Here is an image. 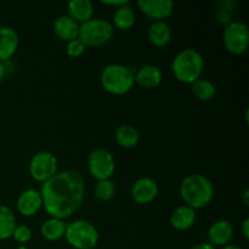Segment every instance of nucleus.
I'll return each instance as SVG.
<instances>
[{"label": "nucleus", "instance_id": "obj_1", "mask_svg": "<svg viewBox=\"0 0 249 249\" xmlns=\"http://www.w3.org/2000/svg\"><path fill=\"white\" fill-rule=\"evenodd\" d=\"M43 208L50 218H71L82 207L85 198V180L78 170L57 172L50 180L41 184Z\"/></svg>", "mask_w": 249, "mask_h": 249}, {"label": "nucleus", "instance_id": "obj_2", "mask_svg": "<svg viewBox=\"0 0 249 249\" xmlns=\"http://www.w3.org/2000/svg\"><path fill=\"white\" fill-rule=\"evenodd\" d=\"M180 197L192 209H201L211 204L214 198V186L203 174H191L182 179L179 187Z\"/></svg>", "mask_w": 249, "mask_h": 249}, {"label": "nucleus", "instance_id": "obj_3", "mask_svg": "<svg viewBox=\"0 0 249 249\" xmlns=\"http://www.w3.org/2000/svg\"><path fill=\"white\" fill-rule=\"evenodd\" d=\"M172 71L177 80L191 85L202 77L204 71L203 56L194 49H184L173 58Z\"/></svg>", "mask_w": 249, "mask_h": 249}, {"label": "nucleus", "instance_id": "obj_4", "mask_svg": "<svg viewBox=\"0 0 249 249\" xmlns=\"http://www.w3.org/2000/svg\"><path fill=\"white\" fill-rule=\"evenodd\" d=\"M100 82L108 94L116 96L128 94L135 84L133 70L121 63H111L106 66L100 75Z\"/></svg>", "mask_w": 249, "mask_h": 249}, {"label": "nucleus", "instance_id": "obj_5", "mask_svg": "<svg viewBox=\"0 0 249 249\" xmlns=\"http://www.w3.org/2000/svg\"><path fill=\"white\" fill-rule=\"evenodd\" d=\"M114 29L111 22L105 18H94L82 23L79 27L78 39L87 48H100L113 39Z\"/></svg>", "mask_w": 249, "mask_h": 249}, {"label": "nucleus", "instance_id": "obj_6", "mask_svg": "<svg viewBox=\"0 0 249 249\" xmlns=\"http://www.w3.org/2000/svg\"><path fill=\"white\" fill-rule=\"evenodd\" d=\"M65 238L74 249H94L99 243L100 235L90 221L78 219L67 224Z\"/></svg>", "mask_w": 249, "mask_h": 249}, {"label": "nucleus", "instance_id": "obj_7", "mask_svg": "<svg viewBox=\"0 0 249 249\" xmlns=\"http://www.w3.org/2000/svg\"><path fill=\"white\" fill-rule=\"evenodd\" d=\"M88 170L96 181L111 179L116 172L113 155L106 148H95L88 156Z\"/></svg>", "mask_w": 249, "mask_h": 249}, {"label": "nucleus", "instance_id": "obj_8", "mask_svg": "<svg viewBox=\"0 0 249 249\" xmlns=\"http://www.w3.org/2000/svg\"><path fill=\"white\" fill-rule=\"evenodd\" d=\"M223 41L226 51L232 55H242L249 46V29L241 21H232L225 26Z\"/></svg>", "mask_w": 249, "mask_h": 249}, {"label": "nucleus", "instance_id": "obj_9", "mask_svg": "<svg viewBox=\"0 0 249 249\" xmlns=\"http://www.w3.org/2000/svg\"><path fill=\"white\" fill-rule=\"evenodd\" d=\"M58 172V160L53 153L40 151L34 153L29 162V175L36 182L44 184Z\"/></svg>", "mask_w": 249, "mask_h": 249}, {"label": "nucleus", "instance_id": "obj_10", "mask_svg": "<svg viewBox=\"0 0 249 249\" xmlns=\"http://www.w3.org/2000/svg\"><path fill=\"white\" fill-rule=\"evenodd\" d=\"M158 192H160V187H158L156 180L147 177L140 178V179L136 180L130 190L133 201L135 203L141 204V206L155 201L158 196Z\"/></svg>", "mask_w": 249, "mask_h": 249}, {"label": "nucleus", "instance_id": "obj_11", "mask_svg": "<svg viewBox=\"0 0 249 249\" xmlns=\"http://www.w3.org/2000/svg\"><path fill=\"white\" fill-rule=\"evenodd\" d=\"M138 7L148 18L164 21L174 12V2L172 0H139Z\"/></svg>", "mask_w": 249, "mask_h": 249}, {"label": "nucleus", "instance_id": "obj_12", "mask_svg": "<svg viewBox=\"0 0 249 249\" xmlns=\"http://www.w3.org/2000/svg\"><path fill=\"white\" fill-rule=\"evenodd\" d=\"M16 208L17 212L26 218H31L38 214L39 211L43 208V198H41L40 191L36 189L24 190L17 197Z\"/></svg>", "mask_w": 249, "mask_h": 249}, {"label": "nucleus", "instance_id": "obj_13", "mask_svg": "<svg viewBox=\"0 0 249 249\" xmlns=\"http://www.w3.org/2000/svg\"><path fill=\"white\" fill-rule=\"evenodd\" d=\"M233 233H235V229L230 221L224 220V219L216 220L212 224L208 230V243H211L215 248H223L230 245Z\"/></svg>", "mask_w": 249, "mask_h": 249}, {"label": "nucleus", "instance_id": "obj_14", "mask_svg": "<svg viewBox=\"0 0 249 249\" xmlns=\"http://www.w3.org/2000/svg\"><path fill=\"white\" fill-rule=\"evenodd\" d=\"M163 80V73L156 65H145L134 73V82L143 89H156Z\"/></svg>", "mask_w": 249, "mask_h": 249}, {"label": "nucleus", "instance_id": "obj_15", "mask_svg": "<svg viewBox=\"0 0 249 249\" xmlns=\"http://www.w3.org/2000/svg\"><path fill=\"white\" fill-rule=\"evenodd\" d=\"M80 24L77 23L73 18H71L68 15H61L53 22V33L60 40L70 43L74 40L79 36Z\"/></svg>", "mask_w": 249, "mask_h": 249}, {"label": "nucleus", "instance_id": "obj_16", "mask_svg": "<svg viewBox=\"0 0 249 249\" xmlns=\"http://www.w3.org/2000/svg\"><path fill=\"white\" fill-rule=\"evenodd\" d=\"M19 38L11 27H0V62L9 61L18 49Z\"/></svg>", "mask_w": 249, "mask_h": 249}, {"label": "nucleus", "instance_id": "obj_17", "mask_svg": "<svg viewBox=\"0 0 249 249\" xmlns=\"http://www.w3.org/2000/svg\"><path fill=\"white\" fill-rule=\"evenodd\" d=\"M196 211L186 204L177 207L170 214V225L179 231H186L195 225Z\"/></svg>", "mask_w": 249, "mask_h": 249}, {"label": "nucleus", "instance_id": "obj_18", "mask_svg": "<svg viewBox=\"0 0 249 249\" xmlns=\"http://www.w3.org/2000/svg\"><path fill=\"white\" fill-rule=\"evenodd\" d=\"M147 38L148 41L157 48L167 46L172 40V28L165 21L152 22L148 27Z\"/></svg>", "mask_w": 249, "mask_h": 249}, {"label": "nucleus", "instance_id": "obj_19", "mask_svg": "<svg viewBox=\"0 0 249 249\" xmlns=\"http://www.w3.org/2000/svg\"><path fill=\"white\" fill-rule=\"evenodd\" d=\"M68 16L82 24L94 16V4L90 0H72L67 5Z\"/></svg>", "mask_w": 249, "mask_h": 249}, {"label": "nucleus", "instance_id": "obj_20", "mask_svg": "<svg viewBox=\"0 0 249 249\" xmlns=\"http://www.w3.org/2000/svg\"><path fill=\"white\" fill-rule=\"evenodd\" d=\"M114 138H116L117 143L121 146L122 148H126L130 150L138 146L140 142V133L135 126L130 125V124H122L116 129L114 133Z\"/></svg>", "mask_w": 249, "mask_h": 249}, {"label": "nucleus", "instance_id": "obj_21", "mask_svg": "<svg viewBox=\"0 0 249 249\" xmlns=\"http://www.w3.org/2000/svg\"><path fill=\"white\" fill-rule=\"evenodd\" d=\"M66 228H67V224L65 223V220L49 218L41 224L40 233L49 242H56V241H60L61 238L65 237Z\"/></svg>", "mask_w": 249, "mask_h": 249}, {"label": "nucleus", "instance_id": "obj_22", "mask_svg": "<svg viewBox=\"0 0 249 249\" xmlns=\"http://www.w3.org/2000/svg\"><path fill=\"white\" fill-rule=\"evenodd\" d=\"M135 12L129 4H126L114 10L112 26L119 31H128L135 24Z\"/></svg>", "mask_w": 249, "mask_h": 249}, {"label": "nucleus", "instance_id": "obj_23", "mask_svg": "<svg viewBox=\"0 0 249 249\" xmlns=\"http://www.w3.org/2000/svg\"><path fill=\"white\" fill-rule=\"evenodd\" d=\"M16 225V216L11 208L5 204H0V240L12 237Z\"/></svg>", "mask_w": 249, "mask_h": 249}, {"label": "nucleus", "instance_id": "obj_24", "mask_svg": "<svg viewBox=\"0 0 249 249\" xmlns=\"http://www.w3.org/2000/svg\"><path fill=\"white\" fill-rule=\"evenodd\" d=\"M191 92L198 101L207 102L214 99L216 94V87L211 80L199 78L191 84Z\"/></svg>", "mask_w": 249, "mask_h": 249}, {"label": "nucleus", "instance_id": "obj_25", "mask_svg": "<svg viewBox=\"0 0 249 249\" xmlns=\"http://www.w3.org/2000/svg\"><path fill=\"white\" fill-rule=\"evenodd\" d=\"M116 184L111 179L100 180V181H96V184L94 186V195L96 197V199H99L100 202L112 201L116 197Z\"/></svg>", "mask_w": 249, "mask_h": 249}, {"label": "nucleus", "instance_id": "obj_26", "mask_svg": "<svg viewBox=\"0 0 249 249\" xmlns=\"http://www.w3.org/2000/svg\"><path fill=\"white\" fill-rule=\"evenodd\" d=\"M236 2L233 0H221L218 2V9H216V22L219 24H225L228 26L230 22H232V12L235 11Z\"/></svg>", "mask_w": 249, "mask_h": 249}, {"label": "nucleus", "instance_id": "obj_27", "mask_svg": "<svg viewBox=\"0 0 249 249\" xmlns=\"http://www.w3.org/2000/svg\"><path fill=\"white\" fill-rule=\"evenodd\" d=\"M32 235H33L32 230L27 225H16L12 233V238L19 245H26L32 240Z\"/></svg>", "mask_w": 249, "mask_h": 249}, {"label": "nucleus", "instance_id": "obj_28", "mask_svg": "<svg viewBox=\"0 0 249 249\" xmlns=\"http://www.w3.org/2000/svg\"><path fill=\"white\" fill-rule=\"evenodd\" d=\"M87 50V46L83 44L82 40L79 39H74V40L67 43V48H66V51H67V55L72 58H78L83 55Z\"/></svg>", "mask_w": 249, "mask_h": 249}, {"label": "nucleus", "instance_id": "obj_29", "mask_svg": "<svg viewBox=\"0 0 249 249\" xmlns=\"http://www.w3.org/2000/svg\"><path fill=\"white\" fill-rule=\"evenodd\" d=\"M242 235L246 240L249 238V219L246 218L242 223Z\"/></svg>", "mask_w": 249, "mask_h": 249}, {"label": "nucleus", "instance_id": "obj_30", "mask_svg": "<svg viewBox=\"0 0 249 249\" xmlns=\"http://www.w3.org/2000/svg\"><path fill=\"white\" fill-rule=\"evenodd\" d=\"M102 4L109 5V6H114L117 9V7H121L123 6V5L129 4V1H126V0H119V1H102Z\"/></svg>", "mask_w": 249, "mask_h": 249}, {"label": "nucleus", "instance_id": "obj_31", "mask_svg": "<svg viewBox=\"0 0 249 249\" xmlns=\"http://www.w3.org/2000/svg\"><path fill=\"white\" fill-rule=\"evenodd\" d=\"M190 249H216V248L213 247V246L208 242H201V243H197V245L192 246Z\"/></svg>", "mask_w": 249, "mask_h": 249}, {"label": "nucleus", "instance_id": "obj_32", "mask_svg": "<svg viewBox=\"0 0 249 249\" xmlns=\"http://www.w3.org/2000/svg\"><path fill=\"white\" fill-rule=\"evenodd\" d=\"M241 201H242V203L245 204L246 207L249 206V190L246 189L245 191L242 192V195H241Z\"/></svg>", "mask_w": 249, "mask_h": 249}, {"label": "nucleus", "instance_id": "obj_33", "mask_svg": "<svg viewBox=\"0 0 249 249\" xmlns=\"http://www.w3.org/2000/svg\"><path fill=\"white\" fill-rule=\"evenodd\" d=\"M5 75H6V67H5L4 62H0V83L4 80Z\"/></svg>", "mask_w": 249, "mask_h": 249}, {"label": "nucleus", "instance_id": "obj_34", "mask_svg": "<svg viewBox=\"0 0 249 249\" xmlns=\"http://www.w3.org/2000/svg\"><path fill=\"white\" fill-rule=\"evenodd\" d=\"M221 249H243V248H241L240 246H235V245H228V246H225V247H223Z\"/></svg>", "mask_w": 249, "mask_h": 249}]
</instances>
